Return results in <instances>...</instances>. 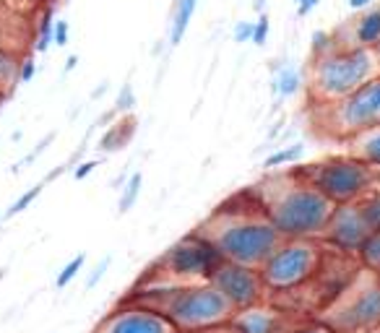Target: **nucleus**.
<instances>
[{
	"mask_svg": "<svg viewBox=\"0 0 380 333\" xmlns=\"http://www.w3.org/2000/svg\"><path fill=\"white\" fill-rule=\"evenodd\" d=\"M193 232L204 237L221 260L248 265L255 271H260L284 243V237L266 219L250 188L216 206Z\"/></svg>",
	"mask_w": 380,
	"mask_h": 333,
	"instance_id": "obj_1",
	"label": "nucleus"
},
{
	"mask_svg": "<svg viewBox=\"0 0 380 333\" xmlns=\"http://www.w3.org/2000/svg\"><path fill=\"white\" fill-rule=\"evenodd\" d=\"M250 190L284 240H320L336 211V206L302 177H297L292 166L268 172Z\"/></svg>",
	"mask_w": 380,
	"mask_h": 333,
	"instance_id": "obj_2",
	"label": "nucleus"
},
{
	"mask_svg": "<svg viewBox=\"0 0 380 333\" xmlns=\"http://www.w3.org/2000/svg\"><path fill=\"white\" fill-rule=\"evenodd\" d=\"M120 302L138 305L146 310L167 318L177 333L201 331L232 323L235 310L211 287V284H185V287H159V289H130Z\"/></svg>",
	"mask_w": 380,
	"mask_h": 333,
	"instance_id": "obj_3",
	"label": "nucleus"
},
{
	"mask_svg": "<svg viewBox=\"0 0 380 333\" xmlns=\"http://www.w3.org/2000/svg\"><path fill=\"white\" fill-rule=\"evenodd\" d=\"M380 76V60L375 50L336 47L328 55L312 58L310 76L305 81L315 105H328L349 97L352 91Z\"/></svg>",
	"mask_w": 380,
	"mask_h": 333,
	"instance_id": "obj_4",
	"label": "nucleus"
},
{
	"mask_svg": "<svg viewBox=\"0 0 380 333\" xmlns=\"http://www.w3.org/2000/svg\"><path fill=\"white\" fill-rule=\"evenodd\" d=\"M331 333H375L380 328V273L362 268L315 315Z\"/></svg>",
	"mask_w": 380,
	"mask_h": 333,
	"instance_id": "obj_5",
	"label": "nucleus"
},
{
	"mask_svg": "<svg viewBox=\"0 0 380 333\" xmlns=\"http://www.w3.org/2000/svg\"><path fill=\"white\" fill-rule=\"evenodd\" d=\"M221 258L216 250L196 232L180 237L169 245L152 265H146L141 279L133 289H159V287H185V284H206L209 273Z\"/></svg>",
	"mask_w": 380,
	"mask_h": 333,
	"instance_id": "obj_6",
	"label": "nucleus"
},
{
	"mask_svg": "<svg viewBox=\"0 0 380 333\" xmlns=\"http://www.w3.org/2000/svg\"><path fill=\"white\" fill-rule=\"evenodd\" d=\"M297 177H302L307 185L323 193L334 206H347L367 196L373 188L380 185V172L375 166L359 162L352 154H334L323 157L310 164L292 166Z\"/></svg>",
	"mask_w": 380,
	"mask_h": 333,
	"instance_id": "obj_7",
	"label": "nucleus"
},
{
	"mask_svg": "<svg viewBox=\"0 0 380 333\" xmlns=\"http://www.w3.org/2000/svg\"><path fill=\"white\" fill-rule=\"evenodd\" d=\"M312 130L331 141H352L380 125V76L352 91L349 97L328 105H312Z\"/></svg>",
	"mask_w": 380,
	"mask_h": 333,
	"instance_id": "obj_8",
	"label": "nucleus"
},
{
	"mask_svg": "<svg viewBox=\"0 0 380 333\" xmlns=\"http://www.w3.org/2000/svg\"><path fill=\"white\" fill-rule=\"evenodd\" d=\"M326 250L328 248L320 240H284L260 268V279L266 284L268 297L287 295L312 281V276L323 265Z\"/></svg>",
	"mask_w": 380,
	"mask_h": 333,
	"instance_id": "obj_9",
	"label": "nucleus"
},
{
	"mask_svg": "<svg viewBox=\"0 0 380 333\" xmlns=\"http://www.w3.org/2000/svg\"><path fill=\"white\" fill-rule=\"evenodd\" d=\"M206 284H211L235 312L250 310L255 305L268 302V289L260 279V271L248 268V265H237L229 260H219L209 273Z\"/></svg>",
	"mask_w": 380,
	"mask_h": 333,
	"instance_id": "obj_10",
	"label": "nucleus"
},
{
	"mask_svg": "<svg viewBox=\"0 0 380 333\" xmlns=\"http://www.w3.org/2000/svg\"><path fill=\"white\" fill-rule=\"evenodd\" d=\"M367 237H370V229H367L365 219L359 216L357 206L347 204V206H336V211L331 216V221H328L320 243L326 245V248L336 250V253L357 258V253L362 250Z\"/></svg>",
	"mask_w": 380,
	"mask_h": 333,
	"instance_id": "obj_11",
	"label": "nucleus"
},
{
	"mask_svg": "<svg viewBox=\"0 0 380 333\" xmlns=\"http://www.w3.org/2000/svg\"><path fill=\"white\" fill-rule=\"evenodd\" d=\"M92 333H177L167 318L130 302H117Z\"/></svg>",
	"mask_w": 380,
	"mask_h": 333,
	"instance_id": "obj_12",
	"label": "nucleus"
},
{
	"mask_svg": "<svg viewBox=\"0 0 380 333\" xmlns=\"http://www.w3.org/2000/svg\"><path fill=\"white\" fill-rule=\"evenodd\" d=\"M307 320L312 318H305L300 312H289L274 302H263L250 310L235 312L232 326L237 328V333H292L305 326Z\"/></svg>",
	"mask_w": 380,
	"mask_h": 333,
	"instance_id": "obj_13",
	"label": "nucleus"
},
{
	"mask_svg": "<svg viewBox=\"0 0 380 333\" xmlns=\"http://www.w3.org/2000/svg\"><path fill=\"white\" fill-rule=\"evenodd\" d=\"M336 39L342 47L375 50L380 42V6H373L370 11L359 14L354 21H349L344 29L336 31Z\"/></svg>",
	"mask_w": 380,
	"mask_h": 333,
	"instance_id": "obj_14",
	"label": "nucleus"
},
{
	"mask_svg": "<svg viewBox=\"0 0 380 333\" xmlns=\"http://www.w3.org/2000/svg\"><path fill=\"white\" fill-rule=\"evenodd\" d=\"M133 136H136V117H133V115H122L120 120L112 122V125L107 128L105 136L99 138L97 149L102 154L120 152V149H125V146L133 141Z\"/></svg>",
	"mask_w": 380,
	"mask_h": 333,
	"instance_id": "obj_15",
	"label": "nucleus"
},
{
	"mask_svg": "<svg viewBox=\"0 0 380 333\" xmlns=\"http://www.w3.org/2000/svg\"><path fill=\"white\" fill-rule=\"evenodd\" d=\"M344 146H347V154L357 157L359 162L375 166L380 172V125L373 130H367V133H362V136L352 138V141H347Z\"/></svg>",
	"mask_w": 380,
	"mask_h": 333,
	"instance_id": "obj_16",
	"label": "nucleus"
},
{
	"mask_svg": "<svg viewBox=\"0 0 380 333\" xmlns=\"http://www.w3.org/2000/svg\"><path fill=\"white\" fill-rule=\"evenodd\" d=\"M198 0H175L172 16H169V47H177L190 29V21L196 16Z\"/></svg>",
	"mask_w": 380,
	"mask_h": 333,
	"instance_id": "obj_17",
	"label": "nucleus"
},
{
	"mask_svg": "<svg viewBox=\"0 0 380 333\" xmlns=\"http://www.w3.org/2000/svg\"><path fill=\"white\" fill-rule=\"evenodd\" d=\"M302 154H305V144L279 146V149H274V152L263 159V169H266V172H279V169H284V166L289 169V164L295 166L297 162L302 159Z\"/></svg>",
	"mask_w": 380,
	"mask_h": 333,
	"instance_id": "obj_18",
	"label": "nucleus"
},
{
	"mask_svg": "<svg viewBox=\"0 0 380 333\" xmlns=\"http://www.w3.org/2000/svg\"><path fill=\"white\" fill-rule=\"evenodd\" d=\"M274 89L276 94L282 99H292L297 97L300 91L305 89V78H302V70L295 68V65H284L274 78Z\"/></svg>",
	"mask_w": 380,
	"mask_h": 333,
	"instance_id": "obj_19",
	"label": "nucleus"
},
{
	"mask_svg": "<svg viewBox=\"0 0 380 333\" xmlns=\"http://www.w3.org/2000/svg\"><path fill=\"white\" fill-rule=\"evenodd\" d=\"M141 188H144V174L141 172H130L125 185L120 188V201H117V213H128L133 206H136L138 196H141Z\"/></svg>",
	"mask_w": 380,
	"mask_h": 333,
	"instance_id": "obj_20",
	"label": "nucleus"
},
{
	"mask_svg": "<svg viewBox=\"0 0 380 333\" xmlns=\"http://www.w3.org/2000/svg\"><path fill=\"white\" fill-rule=\"evenodd\" d=\"M357 263L362 265V268H370V271L380 273V232H373V235L365 240L362 250L357 253Z\"/></svg>",
	"mask_w": 380,
	"mask_h": 333,
	"instance_id": "obj_21",
	"label": "nucleus"
},
{
	"mask_svg": "<svg viewBox=\"0 0 380 333\" xmlns=\"http://www.w3.org/2000/svg\"><path fill=\"white\" fill-rule=\"evenodd\" d=\"M45 188H47V185H45V180H42V182H37V185H31V188L26 190V193H21V196H19V198L14 201V204H11V208H8V211L3 213V221L14 219V216H19V213L26 211V208H29V206L34 204V201H37L39 193H42Z\"/></svg>",
	"mask_w": 380,
	"mask_h": 333,
	"instance_id": "obj_22",
	"label": "nucleus"
},
{
	"mask_svg": "<svg viewBox=\"0 0 380 333\" xmlns=\"http://www.w3.org/2000/svg\"><path fill=\"white\" fill-rule=\"evenodd\" d=\"M53 23H55L53 14L45 11L37 23V37H34V50H37V53H47V50L53 47Z\"/></svg>",
	"mask_w": 380,
	"mask_h": 333,
	"instance_id": "obj_23",
	"label": "nucleus"
},
{
	"mask_svg": "<svg viewBox=\"0 0 380 333\" xmlns=\"http://www.w3.org/2000/svg\"><path fill=\"white\" fill-rule=\"evenodd\" d=\"M86 265V255L84 253H78V255H73L68 260V263L63 265L60 273H58V279H55V289H65L70 284V281L76 279L78 273H81V268Z\"/></svg>",
	"mask_w": 380,
	"mask_h": 333,
	"instance_id": "obj_24",
	"label": "nucleus"
},
{
	"mask_svg": "<svg viewBox=\"0 0 380 333\" xmlns=\"http://www.w3.org/2000/svg\"><path fill=\"white\" fill-rule=\"evenodd\" d=\"M336 47H339L336 31H315V34H312V58L328 55L331 50H336Z\"/></svg>",
	"mask_w": 380,
	"mask_h": 333,
	"instance_id": "obj_25",
	"label": "nucleus"
},
{
	"mask_svg": "<svg viewBox=\"0 0 380 333\" xmlns=\"http://www.w3.org/2000/svg\"><path fill=\"white\" fill-rule=\"evenodd\" d=\"M133 105H136V94H133V86H130V83H125V86L120 89V94H117V99H115L112 115H130Z\"/></svg>",
	"mask_w": 380,
	"mask_h": 333,
	"instance_id": "obj_26",
	"label": "nucleus"
},
{
	"mask_svg": "<svg viewBox=\"0 0 380 333\" xmlns=\"http://www.w3.org/2000/svg\"><path fill=\"white\" fill-rule=\"evenodd\" d=\"M268 34H271V23H268V16L260 14L255 18V26H253V45L263 47L268 42Z\"/></svg>",
	"mask_w": 380,
	"mask_h": 333,
	"instance_id": "obj_27",
	"label": "nucleus"
},
{
	"mask_svg": "<svg viewBox=\"0 0 380 333\" xmlns=\"http://www.w3.org/2000/svg\"><path fill=\"white\" fill-rule=\"evenodd\" d=\"M112 265V255H105V258H99V263L92 268V273H89V279H86V289H94L99 284V281L105 279L107 276V268Z\"/></svg>",
	"mask_w": 380,
	"mask_h": 333,
	"instance_id": "obj_28",
	"label": "nucleus"
},
{
	"mask_svg": "<svg viewBox=\"0 0 380 333\" xmlns=\"http://www.w3.org/2000/svg\"><path fill=\"white\" fill-rule=\"evenodd\" d=\"M70 37V23L65 18H55L53 23V45L55 47H65Z\"/></svg>",
	"mask_w": 380,
	"mask_h": 333,
	"instance_id": "obj_29",
	"label": "nucleus"
},
{
	"mask_svg": "<svg viewBox=\"0 0 380 333\" xmlns=\"http://www.w3.org/2000/svg\"><path fill=\"white\" fill-rule=\"evenodd\" d=\"M253 26H255V21H237L235 29H232V39H235L237 45L253 42Z\"/></svg>",
	"mask_w": 380,
	"mask_h": 333,
	"instance_id": "obj_30",
	"label": "nucleus"
},
{
	"mask_svg": "<svg viewBox=\"0 0 380 333\" xmlns=\"http://www.w3.org/2000/svg\"><path fill=\"white\" fill-rule=\"evenodd\" d=\"M37 73V63L34 58H23L21 60V68H19V83H29Z\"/></svg>",
	"mask_w": 380,
	"mask_h": 333,
	"instance_id": "obj_31",
	"label": "nucleus"
},
{
	"mask_svg": "<svg viewBox=\"0 0 380 333\" xmlns=\"http://www.w3.org/2000/svg\"><path fill=\"white\" fill-rule=\"evenodd\" d=\"M99 166V159H89V162H78V166L73 169V180H84Z\"/></svg>",
	"mask_w": 380,
	"mask_h": 333,
	"instance_id": "obj_32",
	"label": "nucleus"
},
{
	"mask_svg": "<svg viewBox=\"0 0 380 333\" xmlns=\"http://www.w3.org/2000/svg\"><path fill=\"white\" fill-rule=\"evenodd\" d=\"M297 8V16H310L320 6V0H292Z\"/></svg>",
	"mask_w": 380,
	"mask_h": 333,
	"instance_id": "obj_33",
	"label": "nucleus"
},
{
	"mask_svg": "<svg viewBox=\"0 0 380 333\" xmlns=\"http://www.w3.org/2000/svg\"><path fill=\"white\" fill-rule=\"evenodd\" d=\"M347 6H349V11H354V14H365V11H370V8L375 6V0H347Z\"/></svg>",
	"mask_w": 380,
	"mask_h": 333,
	"instance_id": "obj_34",
	"label": "nucleus"
},
{
	"mask_svg": "<svg viewBox=\"0 0 380 333\" xmlns=\"http://www.w3.org/2000/svg\"><path fill=\"white\" fill-rule=\"evenodd\" d=\"M292 333H331V331H328L326 326H320L318 320H307L305 326H300L297 331H292Z\"/></svg>",
	"mask_w": 380,
	"mask_h": 333,
	"instance_id": "obj_35",
	"label": "nucleus"
},
{
	"mask_svg": "<svg viewBox=\"0 0 380 333\" xmlns=\"http://www.w3.org/2000/svg\"><path fill=\"white\" fill-rule=\"evenodd\" d=\"M183 333H237V328L232 323H224V326H213V328H201V331H183Z\"/></svg>",
	"mask_w": 380,
	"mask_h": 333,
	"instance_id": "obj_36",
	"label": "nucleus"
},
{
	"mask_svg": "<svg viewBox=\"0 0 380 333\" xmlns=\"http://www.w3.org/2000/svg\"><path fill=\"white\" fill-rule=\"evenodd\" d=\"M76 63H78V58H76V55H70V58H68V65H65V73H70V70L76 68Z\"/></svg>",
	"mask_w": 380,
	"mask_h": 333,
	"instance_id": "obj_37",
	"label": "nucleus"
},
{
	"mask_svg": "<svg viewBox=\"0 0 380 333\" xmlns=\"http://www.w3.org/2000/svg\"><path fill=\"white\" fill-rule=\"evenodd\" d=\"M255 8H258V16L266 14V11H263V8H266V0H255Z\"/></svg>",
	"mask_w": 380,
	"mask_h": 333,
	"instance_id": "obj_38",
	"label": "nucleus"
},
{
	"mask_svg": "<svg viewBox=\"0 0 380 333\" xmlns=\"http://www.w3.org/2000/svg\"><path fill=\"white\" fill-rule=\"evenodd\" d=\"M375 55H378V60H380V42H378V47H375Z\"/></svg>",
	"mask_w": 380,
	"mask_h": 333,
	"instance_id": "obj_39",
	"label": "nucleus"
},
{
	"mask_svg": "<svg viewBox=\"0 0 380 333\" xmlns=\"http://www.w3.org/2000/svg\"><path fill=\"white\" fill-rule=\"evenodd\" d=\"M3 276H6V268H0V279H3Z\"/></svg>",
	"mask_w": 380,
	"mask_h": 333,
	"instance_id": "obj_40",
	"label": "nucleus"
},
{
	"mask_svg": "<svg viewBox=\"0 0 380 333\" xmlns=\"http://www.w3.org/2000/svg\"><path fill=\"white\" fill-rule=\"evenodd\" d=\"M3 99H6V97H3V94H0V105H3Z\"/></svg>",
	"mask_w": 380,
	"mask_h": 333,
	"instance_id": "obj_41",
	"label": "nucleus"
},
{
	"mask_svg": "<svg viewBox=\"0 0 380 333\" xmlns=\"http://www.w3.org/2000/svg\"><path fill=\"white\" fill-rule=\"evenodd\" d=\"M375 333H380V328H378V331H375Z\"/></svg>",
	"mask_w": 380,
	"mask_h": 333,
	"instance_id": "obj_42",
	"label": "nucleus"
}]
</instances>
